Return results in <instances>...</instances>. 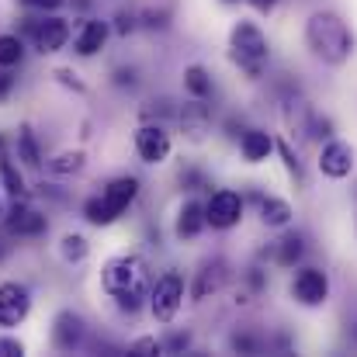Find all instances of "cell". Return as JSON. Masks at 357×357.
Listing matches in <instances>:
<instances>
[{"label": "cell", "instance_id": "6da1fadb", "mask_svg": "<svg viewBox=\"0 0 357 357\" xmlns=\"http://www.w3.org/2000/svg\"><path fill=\"white\" fill-rule=\"evenodd\" d=\"M305 45L326 66H344L354 56V31L337 10H312L305 21Z\"/></svg>", "mask_w": 357, "mask_h": 357}, {"label": "cell", "instance_id": "7a4b0ae2", "mask_svg": "<svg viewBox=\"0 0 357 357\" xmlns=\"http://www.w3.org/2000/svg\"><path fill=\"white\" fill-rule=\"evenodd\" d=\"M101 284H105V291L119 302L121 312H139V309L149 302V288H153L146 260H142V257H128V253L112 257V260L105 264Z\"/></svg>", "mask_w": 357, "mask_h": 357}, {"label": "cell", "instance_id": "3957f363", "mask_svg": "<svg viewBox=\"0 0 357 357\" xmlns=\"http://www.w3.org/2000/svg\"><path fill=\"white\" fill-rule=\"evenodd\" d=\"M229 59L253 80L264 73V66L271 59V42L260 31V24H253V21H236L233 24V31H229Z\"/></svg>", "mask_w": 357, "mask_h": 357}, {"label": "cell", "instance_id": "277c9868", "mask_svg": "<svg viewBox=\"0 0 357 357\" xmlns=\"http://www.w3.org/2000/svg\"><path fill=\"white\" fill-rule=\"evenodd\" d=\"M181 305H184V278L177 271L160 274L156 284L149 288V312L156 316V323H170Z\"/></svg>", "mask_w": 357, "mask_h": 357}, {"label": "cell", "instance_id": "5b68a950", "mask_svg": "<svg viewBox=\"0 0 357 357\" xmlns=\"http://www.w3.org/2000/svg\"><path fill=\"white\" fill-rule=\"evenodd\" d=\"M291 298L298 305H305V309L326 305L330 302V274L323 267H312V264L298 267L295 278H291Z\"/></svg>", "mask_w": 357, "mask_h": 357}, {"label": "cell", "instance_id": "8992f818", "mask_svg": "<svg viewBox=\"0 0 357 357\" xmlns=\"http://www.w3.org/2000/svg\"><path fill=\"white\" fill-rule=\"evenodd\" d=\"M24 35L31 38V45L42 56H52V52H59L70 42V24L63 17H56V14H49V17H24Z\"/></svg>", "mask_w": 357, "mask_h": 357}, {"label": "cell", "instance_id": "52a82bcc", "mask_svg": "<svg viewBox=\"0 0 357 357\" xmlns=\"http://www.w3.org/2000/svg\"><path fill=\"white\" fill-rule=\"evenodd\" d=\"M243 208H246V202H243L239 191L219 188V191L205 202V222H208L212 229H233V226H239V219H243Z\"/></svg>", "mask_w": 357, "mask_h": 357}, {"label": "cell", "instance_id": "ba28073f", "mask_svg": "<svg viewBox=\"0 0 357 357\" xmlns=\"http://www.w3.org/2000/svg\"><path fill=\"white\" fill-rule=\"evenodd\" d=\"M354 170V146L344 139H326L323 153H319V174L330 181H344Z\"/></svg>", "mask_w": 357, "mask_h": 357}, {"label": "cell", "instance_id": "9c48e42d", "mask_svg": "<svg viewBox=\"0 0 357 357\" xmlns=\"http://www.w3.org/2000/svg\"><path fill=\"white\" fill-rule=\"evenodd\" d=\"M84 340H87L84 316L73 312V309L56 312V319H52V347L56 351H77V347H84Z\"/></svg>", "mask_w": 357, "mask_h": 357}, {"label": "cell", "instance_id": "30bf717a", "mask_svg": "<svg viewBox=\"0 0 357 357\" xmlns=\"http://www.w3.org/2000/svg\"><path fill=\"white\" fill-rule=\"evenodd\" d=\"M28 312H31L28 288L17 281H3L0 284V326H17L28 319Z\"/></svg>", "mask_w": 357, "mask_h": 357}, {"label": "cell", "instance_id": "8fae6325", "mask_svg": "<svg viewBox=\"0 0 357 357\" xmlns=\"http://www.w3.org/2000/svg\"><path fill=\"white\" fill-rule=\"evenodd\" d=\"M3 226H7V233H10V236L31 239V236H42V233L49 229V219H45L42 212L28 208V202H24V198H14V208L7 212Z\"/></svg>", "mask_w": 357, "mask_h": 357}, {"label": "cell", "instance_id": "7c38bea8", "mask_svg": "<svg viewBox=\"0 0 357 357\" xmlns=\"http://www.w3.org/2000/svg\"><path fill=\"white\" fill-rule=\"evenodd\" d=\"M135 153L142 163H163L170 156V135L163 125H139L135 132Z\"/></svg>", "mask_w": 357, "mask_h": 357}, {"label": "cell", "instance_id": "4fadbf2b", "mask_svg": "<svg viewBox=\"0 0 357 357\" xmlns=\"http://www.w3.org/2000/svg\"><path fill=\"white\" fill-rule=\"evenodd\" d=\"M229 281V264L222 257H212L198 267V278H195V288H191V298L195 302H205L208 295H219Z\"/></svg>", "mask_w": 357, "mask_h": 357}, {"label": "cell", "instance_id": "5bb4252c", "mask_svg": "<svg viewBox=\"0 0 357 357\" xmlns=\"http://www.w3.org/2000/svg\"><path fill=\"white\" fill-rule=\"evenodd\" d=\"M139 198V177H115L105 191H101V202L108 205V212L115 215V222H119V215L128 212V205Z\"/></svg>", "mask_w": 357, "mask_h": 357}, {"label": "cell", "instance_id": "9a60e30c", "mask_svg": "<svg viewBox=\"0 0 357 357\" xmlns=\"http://www.w3.org/2000/svg\"><path fill=\"white\" fill-rule=\"evenodd\" d=\"M108 35H112L108 21H98V17L84 21V24H80V31H77V38H73V49H77V56H98V52L105 49Z\"/></svg>", "mask_w": 357, "mask_h": 357}, {"label": "cell", "instance_id": "2e32d148", "mask_svg": "<svg viewBox=\"0 0 357 357\" xmlns=\"http://www.w3.org/2000/svg\"><path fill=\"white\" fill-rule=\"evenodd\" d=\"M305 250H309V243H305L302 233H284V236L271 246V260H274L278 267H298L302 257H305Z\"/></svg>", "mask_w": 357, "mask_h": 357}, {"label": "cell", "instance_id": "e0dca14e", "mask_svg": "<svg viewBox=\"0 0 357 357\" xmlns=\"http://www.w3.org/2000/svg\"><path fill=\"white\" fill-rule=\"evenodd\" d=\"M239 153L246 156V163H264L274 153V135L264 128H246L239 135Z\"/></svg>", "mask_w": 357, "mask_h": 357}, {"label": "cell", "instance_id": "ac0fdd59", "mask_svg": "<svg viewBox=\"0 0 357 357\" xmlns=\"http://www.w3.org/2000/svg\"><path fill=\"white\" fill-rule=\"evenodd\" d=\"M205 205L202 202H184V208L177 212V226H174V233L177 239H198L205 233Z\"/></svg>", "mask_w": 357, "mask_h": 357}, {"label": "cell", "instance_id": "d6986e66", "mask_svg": "<svg viewBox=\"0 0 357 357\" xmlns=\"http://www.w3.org/2000/svg\"><path fill=\"white\" fill-rule=\"evenodd\" d=\"M181 125H184V132H188L191 139H202V135L212 128V108H208L205 101L191 98V101L181 108Z\"/></svg>", "mask_w": 357, "mask_h": 357}, {"label": "cell", "instance_id": "ffe728a7", "mask_svg": "<svg viewBox=\"0 0 357 357\" xmlns=\"http://www.w3.org/2000/svg\"><path fill=\"white\" fill-rule=\"evenodd\" d=\"M257 205H260V219H264V226H271V229H284L288 222H291V205L284 202V198H274V195H260L257 198Z\"/></svg>", "mask_w": 357, "mask_h": 357}, {"label": "cell", "instance_id": "44dd1931", "mask_svg": "<svg viewBox=\"0 0 357 357\" xmlns=\"http://www.w3.org/2000/svg\"><path fill=\"white\" fill-rule=\"evenodd\" d=\"M184 91L191 94V98H198V101H208L212 98V77H208V70L205 66H188L184 70Z\"/></svg>", "mask_w": 357, "mask_h": 357}, {"label": "cell", "instance_id": "7402d4cb", "mask_svg": "<svg viewBox=\"0 0 357 357\" xmlns=\"http://www.w3.org/2000/svg\"><path fill=\"white\" fill-rule=\"evenodd\" d=\"M17 160L24 167H42V146H38V139H35V132L28 125L17 132Z\"/></svg>", "mask_w": 357, "mask_h": 357}, {"label": "cell", "instance_id": "603a6c76", "mask_svg": "<svg viewBox=\"0 0 357 357\" xmlns=\"http://www.w3.org/2000/svg\"><path fill=\"white\" fill-rule=\"evenodd\" d=\"M0 181H3V188H7V195H10V198H24V195H28L21 170H17V167H14V160H10V156H3V153H0Z\"/></svg>", "mask_w": 357, "mask_h": 357}, {"label": "cell", "instance_id": "cb8c5ba5", "mask_svg": "<svg viewBox=\"0 0 357 357\" xmlns=\"http://www.w3.org/2000/svg\"><path fill=\"white\" fill-rule=\"evenodd\" d=\"M274 149H278V156L284 160V167H288V174L295 177V184H298V188H305V167H302V160L295 156L291 142H284V139H274Z\"/></svg>", "mask_w": 357, "mask_h": 357}, {"label": "cell", "instance_id": "d4e9b609", "mask_svg": "<svg viewBox=\"0 0 357 357\" xmlns=\"http://www.w3.org/2000/svg\"><path fill=\"white\" fill-rule=\"evenodd\" d=\"M21 59H24V42H21V35H0V66L10 70V66H17Z\"/></svg>", "mask_w": 357, "mask_h": 357}, {"label": "cell", "instance_id": "484cf974", "mask_svg": "<svg viewBox=\"0 0 357 357\" xmlns=\"http://www.w3.org/2000/svg\"><path fill=\"white\" fill-rule=\"evenodd\" d=\"M87 250H91V246H87V239L80 236V233H66L63 243H59V253H63L66 264H80V260L87 257Z\"/></svg>", "mask_w": 357, "mask_h": 357}, {"label": "cell", "instance_id": "4316f807", "mask_svg": "<svg viewBox=\"0 0 357 357\" xmlns=\"http://www.w3.org/2000/svg\"><path fill=\"white\" fill-rule=\"evenodd\" d=\"M84 219H87L91 226H112V222H115V215L108 212V205L101 202V195H94V198L84 202Z\"/></svg>", "mask_w": 357, "mask_h": 357}, {"label": "cell", "instance_id": "83f0119b", "mask_svg": "<svg viewBox=\"0 0 357 357\" xmlns=\"http://www.w3.org/2000/svg\"><path fill=\"white\" fill-rule=\"evenodd\" d=\"M229 347H233L236 354H264V340H260L257 333H246V330H236V333L229 337Z\"/></svg>", "mask_w": 357, "mask_h": 357}, {"label": "cell", "instance_id": "f1b7e54d", "mask_svg": "<svg viewBox=\"0 0 357 357\" xmlns=\"http://www.w3.org/2000/svg\"><path fill=\"white\" fill-rule=\"evenodd\" d=\"M84 160H87V156H84L80 149H73V153H59V156L49 163V170H52V174H77V170H84Z\"/></svg>", "mask_w": 357, "mask_h": 357}, {"label": "cell", "instance_id": "f546056e", "mask_svg": "<svg viewBox=\"0 0 357 357\" xmlns=\"http://www.w3.org/2000/svg\"><path fill=\"white\" fill-rule=\"evenodd\" d=\"M170 17H174V10H170V7H156V10H146V14H142V28H153V31L160 28V31H163V28L170 24Z\"/></svg>", "mask_w": 357, "mask_h": 357}, {"label": "cell", "instance_id": "4dcf8cb0", "mask_svg": "<svg viewBox=\"0 0 357 357\" xmlns=\"http://www.w3.org/2000/svg\"><path fill=\"white\" fill-rule=\"evenodd\" d=\"M309 139H333V119L312 115V121H309Z\"/></svg>", "mask_w": 357, "mask_h": 357}, {"label": "cell", "instance_id": "1f68e13d", "mask_svg": "<svg viewBox=\"0 0 357 357\" xmlns=\"http://www.w3.org/2000/svg\"><path fill=\"white\" fill-rule=\"evenodd\" d=\"M188 347H191V333H188V330H184V333L177 330V333H170V337L163 340V351H167V354H184Z\"/></svg>", "mask_w": 357, "mask_h": 357}, {"label": "cell", "instance_id": "d6a6232c", "mask_svg": "<svg viewBox=\"0 0 357 357\" xmlns=\"http://www.w3.org/2000/svg\"><path fill=\"white\" fill-rule=\"evenodd\" d=\"M128 354H139V357H149V354H163V344L156 337H142L128 347Z\"/></svg>", "mask_w": 357, "mask_h": 357}, {"label": "cell", "instance_id": "836d02e7", "mask_svg": "<svg viewBox=\"0 0 357 357\" xmlns=\"http://www.w3.org/2000/svg\"><path fill=\"white\" fill-rule=\"evenodd\" d=\"M181 184H184L188 191H202V188H208V177H205L202 170H195V167H188V170L181 174Z\"/></svg>", "mask_w": 357, "mask_h": 357}, {"label": "cell", "instance_id": "e575fe53", "mask_svg": "<svg viewBox=\"0 0 357 357\" xmlns=\"http://www.w3.org/2000/svg\"><path fill=\"white\" fill-rule=\"evenodd\" d=\"M243 278H246V288H250L253 295H260V291L267 288V271H264V267H250Z\"/></svg>", "mask_w": 357, "mask_h": 357}, {"label": "cell", "instance_id": "d590c367", "mask_svg": "<svg viewBox=\"0 0 357 357\" xmlns=\"http://www.w3.org/2000/svg\"><path fill=\"white\" fill-rule=\"evenodd\" d=\"M135 28H139L135 14H128V10H119V14H115V31H119V35H128V31H135Z\"/></svg>", "mask_w": 357, "mask_h": 357}, {"label": "cell", "instance_id": "8d00e7d4", "mask_svg": "<svg viewBox=\"0 0 357 357\" xmlns=\"http://www.w3.org/2000/svg\"><path fill=\"white\" fill-rule=\"evenodd\" d=\"M17 3L28 7V10H42V14H45V10H59L66 0H17Z\"/></svg>", "mask_w": 357, "mask_h": 357}, {"label": "cell", "instance_id": "74e56055", "mask_svg": "<svg viewBox=\"0 0 357 357\" xmlns=\"http://www.w3.org/2000/svg\"><path fill=\"white\" fill-rule=\"evenodd\" d=\"M24 354V344L14 340V337H0V357H21Z\"/></svg>", "mask_w": 357, "mask_h": 357}, {"label": "cell", "instance_id": "f35d334b", "mask_svg": "<svg viewBox=\"0 0 357 357\" xmlns=\"http://www.w3.org/2000/svg\"><path fill=\"white\" fill-rule=\"evenodd\" d=\"M135 84H139V77H135L132 66H119L115 70V87H135Z\"/></svg>", "mask_w": 357, "mask_h": 357}, {"label": "cell", "instance_id": "ab89813d", "mask_svg": "<svg viewBox=\"0 0 357 357\" xmlns=\"http://www.w3.org/2000/svg\"><path fill=\"white\" fill-rule=\"evenodd\" d=\"M10 91H14V77L0 66V101H3V98H10Z\"/></svg>", "mask_w": 357, "mask_h": 357}, {"label": "cell", "instance_id": "60d3db41", "mask_svg": "<svg viewBox=\"0 0 357 357\" xmlns=\"http://www.w3.org/2000/svg\"><path fill=\"white\" fill-rule=\"evenodd\" d=\"M246 3H250L253 10H260V14H271V10H274L281 0H246Z\"/></svg>", "mask_w": 357, "mask_h": 357}, {"label": "cell", "instance_id": "b9f144b4", "mask_svg": "<svg viewBox=\"0 0 357 357\" xmlns=\"http://www.w3.org/2000/svg\"><path fill=\"white\" fill-rule=\"evenodd\" d=\"M347 337L354 340V347H357V319H351V323H347Z\"/></svg>", "mask_w": 357, "mask_h": 357}, {"label": "cell", "instance_id": "7bdbcfd3", "mask_svg": "<svg viewBox=\"0 0 357 357\" xmlns=\"http://www.w3.org/2000/svg\"><path fill=\"white\" fill-rule=\"evenodd\" d=\"M0 260H7V246L3 243H0Z\"/></svg>", "mask_w": 357, "mask_h": 357}, {"label": "cell", "instance_id": "ee69618b", "mask_svg": "<svg viewBox=\"0 0 357 357\" xmlns=\"http://www.w3.org/2000/svg\"><path fill=\"white\" fill-rule=\"evenodd\" d=\"M0 153H3V135H0Z\"/></svg>", "mask_w": 357, "mask_h": 357}, {"label": "cell", "instance_id": "f6af8a7d", "mask_svg": "<svg viewBox=\"0 0 357 357\" xmlns=\"http://www.w3.org/2000/svg\"><path fill=\"white\" fill-rule=\"evenodd\" d=\"M222 3H239V0H222Z\"/></svg>", "mask_w": 357, "mask_h": 357}, {"label": "cell", "instance_id": "bcb514c9", "mask_svg": "<svg viewBox=\"0 0 357 357\" xmlns=\"http://www.w3.org/2000/svg\"><path fill=\"white\" fill-rule=\"evenodd\" d=\"M0 215H3V208H0Z\"/></svg>", "mask_w": 357, "mask_h": 357}]
</instances>
